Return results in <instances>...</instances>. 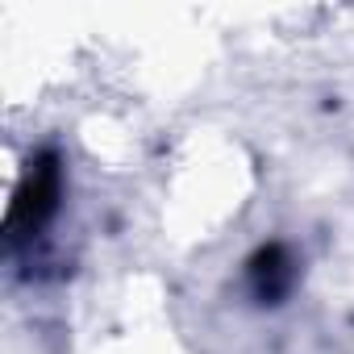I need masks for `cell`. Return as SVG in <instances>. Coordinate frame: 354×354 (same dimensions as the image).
<instances>
[{
    "label": "cell",
    "mask_w": 354,
    "mask_h": 354,
    "mask_svg": "<svg viewBox=\"0 0 354 354\" xmlns=\"http://www.w3.org/2000/svg\"><path fill=\"white\" fill-rule=\"evenodd\" d=\"M296 259L283 242H267L250 254L246 263V283H250V296L259 304H279L292 288H296Z\"/></svg>",
    "instance_id": "7a4b0ae2"
},
{
    "label": "cell",
    "mask_w": 354,
    "mask_h": 354,
    "mask_svg": "<svg viewBox=\"0 0 354 354\" xmlns=\"http://www.w3.org/2000/svg\"><path fill=\"white\" fill-rule=\"evenodd\" d=\"M59 205H63V158L59 150H38L13 192V205L5 217V242L13 250L34 242L59 217Z\"/></svg>",
    "instance_id": "6da1fadb"
}]
</instances>
